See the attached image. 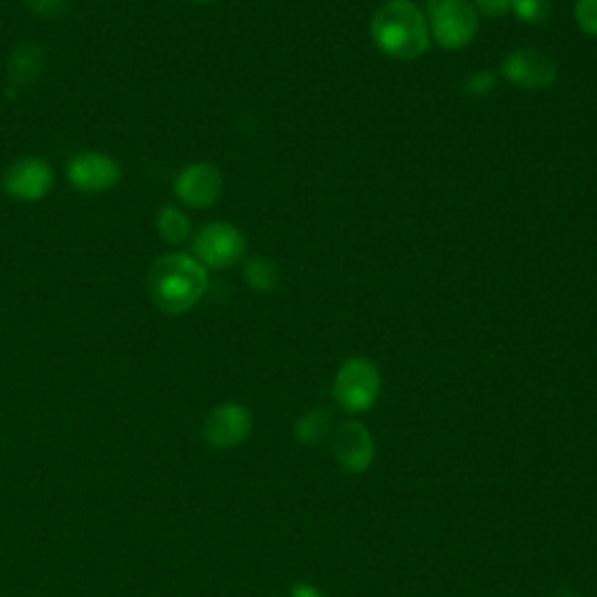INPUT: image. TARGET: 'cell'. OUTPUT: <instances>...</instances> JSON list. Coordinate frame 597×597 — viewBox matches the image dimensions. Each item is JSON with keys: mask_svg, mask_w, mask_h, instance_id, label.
I'll return each instance as SVG.
<instances>
[{"mask_svg": "<svg viewBox=\"0 0 597 597\" xmlns=\"http://www.w3.org/2000/svg\"><path fill=\"white\" fill-rule=\"evenodd\" d=\"M501 76L518 89L539 91L551 87L558 78L556 61L535 47H520L501 61Z\"/></svg>", "mask_w": 597, "mask_h": 597, "instance_id": "ba28073f", "label": "cell"}, {"mask_svg": "<svg viewBox=\"0 0 597 597\" xmlns=\"http://www.w3.org/2000/svg\"><path fill=\"white\" fill-rule=\"evenodd\" d=\"M511 12L525 23H544L551 17V0H511Z\"/></svg>", "mask_w": 597, "mask_h": 597, "instance_id": "2e32d148", "label": "cell"}, {"mask_svg": "<svg viewBox=\"0 0 597 597\" xmlns=\"http://www.w3.org/2000/svg\"><path fill=\"white\" fill-rule=\"evenodd\" d=\"M54 187V171L52 166L40 157H21L3 176V192L23 203L42 201Z\"/></svg>", "mask_w": 597, "mask_h": 597, "instance_id": "8992f818", "label": "cell"}, {"mask_svg": "<svg viewBox=\"0 0 597 597\" xmlns=\"http://www.w3.org/2000/svg\"><path fill=\"white\" fill-rule=\"evenodd\" d=\"M252 429V416L243 404L225 401L206 416L203 422V439L220 450L236 448L250 437Z\"/></svg>", "mask_w": 597, "mask_h": 597, "instance_id": "30bf717a", "label": "cell"}, {"mask_svg": "<svg viewBox=\"0 0 597 597\" xmlns=\"http://www.w3.org/2000/svg\"><path fill=\"white\" fill-rule=\"evenodd\" d=\"M369 31L378 50L395 61H416L432 44L427 17L409 0H392L378 8Z\"/></svg>", "mask_w": 597, "mask_h": 597, "instance_id": "7a4b0ae2", "label": "cell"}, {"mask_svg": "<svg viewBox=\"0 0 597 597\" xmlns=\"http://www.w3.org/2000/svg\"><path fill=\"white\" fill-rule=\"evenodd\" d=\"M27 3L42 19H61L68 14V0H27Z\"/></svg>", "mask_w": 597, "mask_h": 597, "instance_id": "ac0fdd59", "label": "cell"}, {"mask_svg": "<svg viewBox=\"0 0 597 597\" xmlns=\"http://www.w3.org/2000/svg\"><path fill=\"white\" fill-rule=\"evenodd\" d=\"M44 68V57L38 44H19L10 57L8 73L14 87L33 84Z\"/></svg>", "mask_w": 597, "mask_h": 597, "instance_id": "7c38bea8", "label": "cell"}, {"mask_svg": "<svg viewBox=\"0 0 597 597\" xmlns=\"http://www.w3.org/2000/svg\"><path fill=\"white\" fill-rule=\"evenodd\" d=\"M206 290L208 271L195 255H163L148 273V295L161 314H187L203 299Z\"/></svg>", "mask_w": 597, "mask_h": 597, "instance_id": "6da1fadb", "label": "cell"}, {"mask_svg": "<svg viewBox=\"0 0 597 597\" xmlns=\"http://www.w3.org/2000/svg\"><path fill=\"white\" fill-rule=\"evenodd\" d=\"M474 8H479L476 12H484L488 17H505L511 12V0H474Z\"/></svg>", "mask_w": 597, "mask_h": 597, "instance_id": "d6986e66", "label": "cell"}, {"mask_svg": "<svg viewBox=\"0 0 597 597\" xmlns=\"http://www.w3.org/2000/svg\"><path fill=\"white\" fill-rule=\"evenodd\" d=\"M380 388H384V380H380L378 367L367 357H350L334 378V399L344 411L362 414L378 401Z\"/></svg>", "mask_w": 597, "mask_h": 597, "instance_id": "277c9868", "label": "cell"}, {"mask_svg": "<svg viewBox=\"0 0 597 597\" xmlns=\"http://www.w3.org/2000/svg\"><path fill=\"white\" fill-rule=\"evenodd\" d=\"M429 38L446 52H458L479 33V12L469 0H435L427 17Z\"/></svg>", "mask_w": 597, "mask_h": 597, "instance_id": "3957f363", "label": "cell"}, {"mask_svg": "<svg viewBox=\"0 0 597 597\" xmlns=\"http://www.w3.org/2000/svg\"><path fill=\"white\" fill-rule=\"evenodd\" d=\"M331 456L339 467L348 474H362L371 467L374 460V439L369 429L357 422H344L331 435Z\"/></svg>", "mask_w": 597, "mask_h": 597, "instance_id": "8fae6325", "label": "cell"}, {"mask_svg": "<svg viewBox=\"0 0 597 597\" xmlns=\"http://www.w3.org/2000/svg\"><path fill=\"white\" fill-rule=\"evenodd\" d=\"M68 182L84 195H101L122 180V166L106 152H80L70 157L66 169Z\"/></svg>", "mask_w": 597, "mask_h": 597, "instance_id": "52a82bcc", "label": "cell"}, {"mask_svg": "<svg viewBox=\"0 0 597 597\" xmlns=\"http://www.w3.org/2000/svg\"><path fill=\"white\" fill-rule=\"evenodd\" d=\"M195 3H199V6H208V3H215V0H195Z\"/></svg>", "mask_w": 597, "mask_h": 597, "instance_id": "44dd1931", "label": "cell"}, {"mask_svg": "<svg viewBox=\"0 0 597 597\" xmlns=\"http://www.w3.org/2000/svg\"><path fill=\"white\" fill-rule=\"evenodd\" d=\"M222 187H225V178L218 166L199 161V163L187 166V169L178 173L173 182V192L178 201L185 203L187 208L203 210V208H210L212 203H218Z\"/></svg>", "mask_w": 597, "mask_h": 597, "instance_id": "9c48e42d", "label": "cell"}, {"mask_svg": "<svg viewBox=\"0 0 597 597\" xmlns=\"http://www.w3.org/2000/svg\"><path fill=\"white\" fill-rule=\"evenodd\" d=\"M243 278H246L250 290L261 292V295H269L278 288V269H276L273 261L267 257L250 259L243 269Z\"/></svg>", "mask_w": 597, "mask_h": 597, "instance_id": "5bb4252c", "label": "cell"}, {"mask_svg": "<svg viewBox=\"0 0 597 597\" xmlns=\"http://www.w3.org/2000/svg\"><path fill=\"white\" fill-rule=\"evenodd\" d=\"M157 231L161 236V241L171 243V246H180L187 241L189 236H192V222H189V218L180 208L166 206L159 210Z\"/></svg>", "mask_w": 597, "mask_h": 597, "instance_id": "4fadbf2b", "label": "cell"}, {"mask_svg": "<svg viewBox=\"0 0 597 597\" xmlns=\"http://www.w3.org/2000/svg\"><path fill=\"white\" fill-rule=\"evenodd\" d=\"M329 432H331V414L327 409L308 411L306 416L299 418L295 427V435L304 446L320 444Z\"/></svg>", "mask_w": 597, "mask_h": 597, "instance_id": "9a60e30c", "label": "cell"}, {"mask_svg": "<svg viewBox=\"0 0 597 597\" xmlns=\"http://www.w3.org/2000/svg\"><path fill=\"white\" fill-rule=\"evenodd\" d=\"M246 236L227 222L206 225L195 236V257L206 269H229L246 255Z\"/></svg>", "mask_w": 597, "mask_h": 597, "instance_id": "5b68a950", "label": "cell"}, {"mask_svg": "<svg viewBox=\"0 0 597 597\" xmlns=\"http://www.w3.org/2000/svg\"><path fill=\"white\" fill-rule=\"evenodd\" d=\"M290 597H325V595H322L316 586H310V584H306V581H299V584L292 586Z\"/></svg>", "mask_w": 597, "mask_h": 597, "instance_id": "ffe728a7", "label": "cell"}, {"mask_svg": "<svg viewBox=\"0 0 597 597\" xmlns=\"http://www.w3.org/2000/svg\"><path fill=\"white\" fill-rule=\"evenodd\" d=\"M575 19L581 33L597 38V0H577Z\"/></svg>", "mask_w": 597, "mask_h": 597, "instance_id": "e0dca14e", "label": "cell"}]
</instances>
